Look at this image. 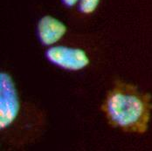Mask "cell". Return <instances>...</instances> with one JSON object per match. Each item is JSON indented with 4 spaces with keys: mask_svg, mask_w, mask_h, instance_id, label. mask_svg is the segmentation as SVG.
Masks as SVG:
<instances>
[{
    "mask_svg": "<svg viewBox=\"0 0 152 151\" xmlns=\"http://www.w3.org/2000/svg\"><path fill=\"white\" fill-rule=\"evenodd\" d=\"M100 0H80V11L83 13H91L93 12Z\"/></svg>",
    "mask_w": 152,
    "mask_h": 151,
    "instance_id": "5b68a950",
    "label": "cell"
},
{
    "mask_svg": "<svg viewBox=\"0 0 152 151\" xmlns=\"http://www.w3.org/2000/svg\"><path fill=\"white\" fill-rule=\"evenodd\" d=\"M0 84V127L4 129L17 118L19 111V101L15 84L11 75L1 73Z\"/></svg>",
    "mask_w": 152,
    "mask_h": 151,
    "instance_id": "7a4b0ae2",
    "label": "cell"
},
{
    "mask_svg": "<svg viewBox=\"0 0 152 151\" xmlns=\"http://www.w3.org/2000/svg\"><path fill=\"white\" fill-rule=\"evenodd\" d=\"M79 0H62L63 4L66 6H73L75 5Z\"/></svg>",
    "mask_w": 152,
    "mask_h": 151,
    "instance_id": "8992f818",
    "label": "cell"
},
{
    "mask_svg": "<svg viewBox=\"0 0 152 151\" xmlns=\"http://www.w3.org/2000/svg\"><path fill=\"white\" fill-rule=\"evenodd\" d=\"M66 26L60 20L51 17H43L38 25V35L40 42L50 45L59 41L66 32Z\"/></svg>",
    "mask_w": 152,
    "mask_h": 151,
    "instance_id": "277c9868",
    "label": "cell"
},
{
    "mask_svg": "<svg viewBox=\"0 0 152 151\" xmlns=\"http://www.w3.org/2000/svg\"><path fill=\"white\" fill-rule=\"evenodd\" d=\"M46 56L51 63L65 70L78 71L89 64L87 53L79 48L54 46L46 51Z\"/></svg>",
    "mask_w": 152,
    "mask_h": 151,
    "instance_id": "3957f363",
    "label": "cell"
},
{
    "mask_svg": "<svg viewBox=\"0 0 152 151\" xmlns=\"http://www.w3.org/2000/svg\"><path fill=\"white\" fill-rule=\"evenodd\" d=\"M151 109V97L149 93L121 80L115 81L102 106L110 126L133 134L147 131Z\"/></svg>",
    "mask_w": 152,
    "mask_h": 151,
    "instance_id": "6da1fadb",
    "label": "cell"
}]
</instances>
